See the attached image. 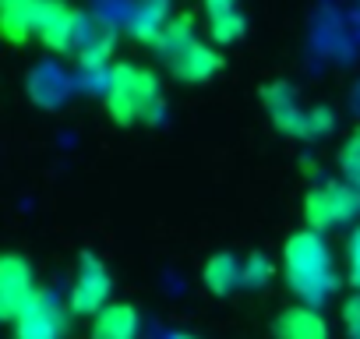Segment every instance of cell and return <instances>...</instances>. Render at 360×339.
Returning a JSON list of instances; mask_svg holds the SVG:
<instances>
[{
	"label": "cell",
	"mask_w": 360,
	"mask_h": 339,
	"mask_svg": "<svg viewBox=\"0 0 360 339\" xmlns=\"http://www.w3.org/2000/svg\"><path fill=\"white\" fill-rule=\"evenodd\" d=\"M169 339H198V335H191V332H173Z\"/></svg>",
	"instance_id": "cell-20"
},
{
	"label": "cell",
	"mask_w": 360,
	"mask_h": 339,
	"mask_svg": "<svg viewBox=\"0 0 360 339\" xmlns=\"http://www.w3.org/2000/svg\"><path fill=\"white\" fill-rule=\"evenodd\" d=\"M68 314H71V307L53 290H43L36 297V304L15 321V339H60Z\"/></svg>",
	"instance_id": "cell-9"
},
{
	"label": "cell",
	"mask_w": 360,
	"mask_h": 339,
	"mask_svg": "<svg viewBox=\"0 0 360 339\" xmlns=\"http://www.w3.org/2000/svg\"><path fill=\"white\" fill-rule=\"evenodd\" d=\"M110 290H113L110 269H106L96 255L82 251V255H78V265H75L71 293H68L71 314H89V318H96V314L110 304Z\"/></svg>",
	"instance_id": "cell-8"
},
{
	"label": "cell",
	"mask_w": 360,
	"mask_h": 339,
	"mask_svg": "<svg viewBox=\"0 0 360 339\" xmlns=\"http://www.w3.org/2000/svg\"><path fill=\"white\" fill-rule=\"evenodd\" d=\"M89 18L71 0H39L36 11V39L53 53H78L89 36Z\"/></svg>",
	"instance_id": "cell-5"
},
{
	"label": "cell",
	"mask_w": 360,
	"mask_h": 339,
	"mask_svg": "<svg viewBox=\"0 0 360 339\" xmlns=\"http://www.w3.org/2000/svg\"><path fill=\"white\" fill-rule=\"evenodd\" d=\"M39 293L43 286L36 283V269L29 265V258H22L18 251H8L0 258V318L15 325Z\"/></svg>",
	"instance_id": "cell-7"
},
{
	"label": "cell",
	"mask_w": 360,
	"mask_h": 339,
	"mask_svg": "<svg viewBox=\"0 0 360 339\" xmlns=\"http://www.w3.org/2000/svg\"><path fill=\"white\" fill-rule=\"evenodd\" d=\"M283 279L304 307L318 311L321 304H328L335 297L339 269H335L332 248L325 244L321 234L304 226V230L286 237V244H283Z\"/></svg>",
	"instance_id": "cell-1"
},
{
	"label": "cell",
	"mask_w": 360,
	"mask_h": 339,
	"mask_svg": "<svg viewBox=\"0 0 360 339\" xmlns=\"http://www.w3.org/2000/svg\"><path fill=\"white\" fill-rule=\"evenodd\" d=\"M205 18H209V36L216 43L230 46V43L244 39L248 22H244V15L237 8V0H209V4H205Z\"/></svg>",
	"instance_id": "cell-15"
},
{
	"label": "cell",
	"mask_w": 360,
	"mask_h": 339,
	"mask_svg": "<svg viewBox=\"0 0 360 339\" xmlns=\"http://www.w3.org/2000/svg\"><path fill=\"white\" fill-rule=\"evenodd\" d=\"M342 325H346L349 339H360V293H353L342 304Z\"/></svg>",
	"instance_id": "cell-19"
},
{
	"label": "cell",
	"mask_w": 360,
	"mask_h": 339,
	"mask_svg": "<svg viewBox=\"0 0 360 339\" xmlns=\"http://www.w3.org/2000/svg\"><path fill=\"white\" fill-rule=\"evenodd\" d=\"M346 265H349V283L356 286L360 293V223L353 226L349 241H346Z\"/></svg>",
	"instance_id": "cell-18"
},
{
	"label": "cell",
	"mask_w": 360,
	"mask_h": 339,
	"mask_svg": "<svg viewBox=\"0 0 360 339\" xmlns=\"http://www.w3.org/2000/svg\"><path fill=\"white\" fill-rule=\"evenodd\" d=\"M304 223L314 234H328L335 226L360 223V191L346 181H325L304 195Z\"/></svg>",
	"instance_id": "cell-4"
},
{
	"label": "cell",
	"mask_w": 360,
	"mask_h": 339,
	"mask_svg": "<svg viewBox=\"0 0 360 339\" xmlns=\"http://www.w3.org/2000/svg\"><path fill=\"white\" fill-rule=\"evenodd\" d=\"M272 339H328V321L321 311L293 304L272 321Z\"/></svg>",
	"instance_id": "cell-11"
},
{
	"label": "cell",
	"mask_w": 360,
	"mask_h": 339,
	"mask_svg": "<svg viewBox=\"0 0 360 339\" xmlns=\"http://www.w3.org/2000/svg\"><path fill=\"white\" fill-rule=\"evenodd\" d=\"M152 50L166 64V71L176 82H184V85H205V82H212L223 71L219 50H212L209 43L198 39L191 15H173L169 25L152 43Z\"/></svg>",
	"instance_id": "cell-3"
},
{
	"label": "cell",
	"mask_w": 360,
	"mask_h": 339,
	"mask_svg": "<svg viewBox=\"0 0 360 339\" xmlns=\"http://www.w3.org/2000/svg\"><path fill=\"white\" fill-rule=\"evenodd\" d=\"M138 332H141L138 307L134 304H124V300H110L92 318L89 339H138Z\"/></svg>",
	"instance_id": "cell-10"
},
{
	"label": "cell",
	"mask_w": 360,
	"mask_h": 339,
	"mask_svg": "<svg viewBox=\"0 0 360 339\" xmlns=\"http://www.w3.org/2000/svg\"><path fill=\"white\" fill-rule=\"evenodd\" d=\"M205 4H209V0H205Z\"/></svg>",
	"instance_id": "cell-21"
},
{
	"label": "cell",
	"mask_w": 360,
	"mask_h": 339,
	"mask_svg": "<svg viewBox=\"0 0 360 339\" xmlns=\"http://www.w3.org/2000/svg\"><path fill=\"white\" fill-rule=\"evenodd\" d=\"M103 103L113 124H155L162 117V85L159 78L131 60H117L103 82Z\"/></svg>",
	"instance_id": "cell-2"
},
{
	"label": "cell",
	"mask_w": 360,
	"mask_h": 339,
	"mask_svg": "<svg viewBox=\"0 0 360 339\" xmlns=\"http://www.w3.org/2000/svg\"><path fill=\"white\" fill-rule=\"evenodd\" d=\"M272 262L265 258V255H251L248 262H244V286L248 290H262L269 279H272Z\"/></svg>",
	"instance_id": "cell-17"
},
{
	"label": "cell",
	"mask_w": 360,
	"mask_h": 339,
	"mask_svg": "<svg viewBox=\"0 0 360 339\" xmlns=\"http://www.w3.org/2000/svg\"><path fill=\"white\" fill-rule=\"evenodd\" d=\"M202 283L209 293L230 297L233 290L244 286V262H237V255H230V251H216V255H209V262L202 269Z\"/></svg>",
	"instance_id": "cell-13"
},
{
	"label": "cell",
	"mask_w": 360,
	"mask_h": 339,
	"mask_svg": "<svg viewBox=\"0 0 360 339\" xmlns=\"http://www.w3.org/2000/svg\"><path fill=\"white\" fill-rule=\"evenodd\" d=\"M36 11L39 0H0V36L11 46L36 39Z\"/></svg>",
	"instance_id": "cell-12"
},
{
	"label": "cell",
	"mask_w": 360,
	"mask_h": 339,
	"mask_svg": "<svg viewBox=\"0 0 360 339\" xmlns=\"http://www.w3.org/2000/svg\"><path fill=\"white\" fill-rule=\"evenodd\" d=\"M335 166H339V181H346L349 188L360 191V131L346 134V141L335 152Z\"/></svg>",
	"instance_id": "cell-16"
},
{
	"label": "cell",
	"mask_w": 360,
	"mask_h": 339,
	"mask_svg": "<svg viewBox=\"0 0 360 339\" xmlns=\"http://www.w3.org/2000/svg\"><path fill=\"white\" fill-rule=\"evenodd\" d=\"M169 0H138L134 4V11H131V22H127V29H131V36L138 39V43H145V46H152L155 39H159V32L169 25Z\"/></svg>",
	"instance_id": "cell-14"
},
{
	"label": "cell",
	"mask_w": 360,
	"mask_h": 339,
	"mask_svg": "<svg viewBox=\"0 0 360 339\" xmlns=\"http://www.w3.org/2000/svg\"><path fill=\"white\" fill-rule=\"evenodd\" d=\"M269 113H272V124L283 131V134H293V138H318V134H328L335 117L332 110L318 106V110H304L297 106L293 92L283 85V82H272L265 92H262Z\"/></svg>",
	"instance_id": "cell-6"
}]
</instances>
